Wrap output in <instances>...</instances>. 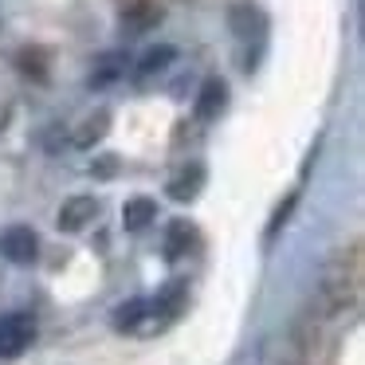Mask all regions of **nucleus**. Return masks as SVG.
I'll use <instances>...</instances> for the list:
<instances>
[{
    "label": "nucleus",
    "instance_id": "f257e3e1",
    "mask_svg": "<svg viewBox=\"0 0 365 365\" xmlns=\"http://www.w3.org/2000/svg\"><path fill=\"white\" fill-rule=\"evenodd\" d=\"M361 294H365V255H361V240H349L326 263L322 283H318V294H314V314L322 322L349 318L361 310Z\"/></svg>",
    "mask_w": 365,
    "mask_h": 365
},
{
    "label": "nucleus",
    "instance_id": "f03ea898",
    "mask_svg": "<svg viewBox=\"0 0 365 365\" xmlns=\"http://www.w3.org/2000/svg\"><path fill=\"white\" fill-rule=\"evenodd\" d=\"M36 338V322L32 314H24V310H12V314L0 318V361H12V357H20L28 346H32Z\"/></svg>",
    "mask_w": 365,
    "mask_h": 365
},
{
    "label": "nucleus",
    "instance_id": "7ed1b4c3",
    "mask_svg": "<svg viewBox=\"0 0 365 365\" xmlns=\"http://www.w3.org/2000/svg\"><path fill=\"white\" fill-rule=\"evenodd\" d=\"M185 299H189V283H181V279H173V283L161 287V291L150 299V334L173 322V318L185 310Z\"/></svg>",
    "mask_w": 365,
    "mask_h": 365
},
{
    "label": "nucleus",
    "instance_id": "20e7f679",
    "mask_svg": "<svg viewBox=\"0 0 365 365\" xmlns=\"http://www.w3.org/2000/svg\"><path fill=\"white\" fill-rule=\"evenodd\" d=\"M0 255L12 263H32L36 255H40V240H36L32 228H24V224H12V228L0 232Z\"/></svg>",
    "mask_w": 365,
    "mask_h": 365
},
{
    "label": "nucleus",
    "instance_id": "39448f33",
    "mask_svg": "<svg viewBox=\"0 0 365 365\" xmlns=\"http://www.w3.org/2000/svg\"><path fill=\"white\" fill-rule=\"evenodd\" d=\"M95 216H98V200L95 197H71V200H63L56 224L63 232H83L91 220H95Z\"/></svg>",
    "mask_w": 365,
    "mask_h": 365
},
{
    "label": "nucleus",
    "instance_id": "423d86ee",
    "mask_svg": "<svg viewBox=\"0 0 365 365\" xmlns=\"http://www.w3.org/2000/svg\"><path fill=\"white\" fill-rule=\"evenodd\" d=\"M200 189H205V165H197V161L177 169V177H169V185H165V192L177 205H189L192 197H200Z\"/></svg>",
    "mask_w": 365,
    "mask_h": 365
},
{
    "label": "nucleus",
    "instance_id": "0eeeda50",
    "mask_svg": "<svg viewBox=\"0 0 365 365\" xmlns=\"http://www.w3.org/2000/svg\"><path fill=\"white\" fill-rule=\"evenodd\" d=\"M114 330L118 334H150V299H130L114 310Z\"/></svg>",
    "mask_w": 365,
    "mask_h": 365
},
{
    "label": "nucleus",
    "instance_id": "6e6552de",
    "mask_svg": "<svg viewBox=\"0 0 365 365\" xmlns=\"http://www.w3.org/2000/svg\"><path fill=\"white\" fill-rule=\"evenodd\" d=\"M224 103H228V87H224L220 79H205V83H200V95H197V118L200 122L220 118Z\"/></svg>",
    "mask_w": 365,
    "mask_h": 365
},
{
    "label": "nucleus",
    "instance_id": "1a4fd4ad",
    "mask_svg": "<svg viewBox=\"0 0 365 365\" xmlns=\"http://www.w3.org/2000/svg\"><path fill=\"white\" fill-rule=\"evenodd\" d=\"M153 220H158V200H150V197L126 200V208H122V228L126 232H145Z\"/></svg>",
    "mask_w": 365,
    "mask_h": 365
},
{
    "label": "nucleus",
    "instance_id": "9d476101",
    "mask_svg": "<svg viewBox=\"0 0 365 365\" xmlns=\"http://www.w3.org/2000/svg\"><path fill=\"white\" fill-rule=\"evenodd\" d=\"M122 75H126V56L122 51H106V56L95 59V67H91V87H110V83H118Z\"/></svg>",
    "mask_w": 365,
    "mask_h": 365
},
{
    "label": "nucleus",
    "instance_id": "9b49d317",
    "mask_svg": "<svg viewBox=\"0 0 365 365\" xmlns=\"http://www.w3.org/2000/svg\"><path fill=\"white\" fill-rule=\"evenodd\" d=\"M197 244V228H192L189 220H173L165 232V255L169 259H181V255H189V247Z\"/></svg>",
    "mask_w": 365,
    "mask_h": 365
},
{
    "label": "nucleus",
    "instance_id": "f8f14e48",
    "mask_svg": "<svg viewBox=\"0 0 365 365\" xmlns=\"http://www.w3.org/2000/svg\"><path fill=\"white\" fill-rule=\"evenodd\" d=\"M173 59H177V48H169V43H161V48H150V51L142 56V63H138V75H142V79H150V75H161L169 63H173Z\"/></svg>",
    "mask_w": 365,
    "mask_h": 365
},
{
    "label": "nucleus",
    "instance_id": "ddd939ff",
    "mask_svg": "<svg viewBox=\"0 0 365 365\" xmlns=\"http://www.w3.org/2000/svg\"><path fill=\"white\" fill-rule=\"evenodd\" d=\"M106 126H110V114H106V110L91 114V118L79 126V134H75V145H79V150H87V145H95L98 138L106 134Z\"/></svg>",
    "mask_w": 365,
    "mask_h": 365
},
{
    "label": "nucleus",
    "instance_id": "4468645a",
    "mask_svg": "<svg viewBox=\"0 0 365 365\" xmlns=\"http://www.w3.org/2000/svg\"><path fill=\"white\" fill-rule=\"evenodd\" d=\"M294 200H299V192H291V197H287L283 205L275 208V216H271V224H267V236H275V232H279V228H283V224H287V216H291Z\"/></svg>",
    "mask_w": 365,
    "mask_h": 365
},
{
    "label": "nucleus",
    "instance_id": "2eb2a0df",
    "mask_svg": "<svg viewBox=\"0 0 365 365\" xmlns=\"http://www.w3.org/2000/svg\"><path fill=\"white\" fill-rule=\"evenodd\" d=\"M114 169H118V158H98L95 165H91V173H98V177H114Z\"/></svg>",
    "mask_w": 365,
    "mask_h": 365
}]
</instances>
